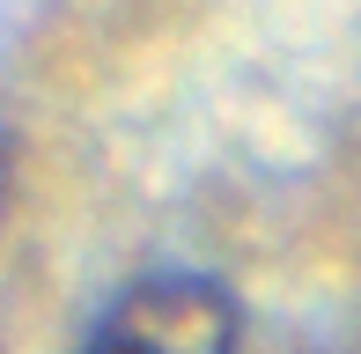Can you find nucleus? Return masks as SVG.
Segmentation results:
<instances>
[{
  "label": "nucleus",
  "mask_w": 361,
  "mask_h": 354,
  "mask_svg": "<svg viewBox=\"0 0 361 354\" xmlns=\"http://www.w3.org/2000/svg\"><path fill=\"white\" fill-rule=\"evenodd\" d=\"M243 303L214 273H147L118 288L81 354H236Z\"/></svg>",
  "instance_id": "f257e3e1"
},
{
  "label": "nucleus",
  "mask_w": 361,
  "mask_h": 354,
  "mask_svg": "<svg viewBox=\"0 0 361 354\" xmlns=\"http://www.w3.org/2000/svg\"><path fill=\"white\" fill-rule=\"evenodd\" d=\"M8 185H15V170H8V140H0V214H8Z\"/></svg>",
  "instance_id": "f03ea898"
}]
</instances>
